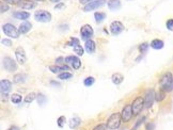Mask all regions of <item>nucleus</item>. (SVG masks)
<instances>
[{"mask_svg": "<svg viewBox=\"0 0 173 130\" xmlns=\"http://www.w3.org/2000/svg\"><path fill=\"white\" fill-rule=\"evenodd\" d=\"M13 17L16 19H19V20H27L30 17V14L26 11H17L13 13Z\"/></svg>", "mask_w": 173, "mask_h": 130, "instance_id": "f3484780", "label": "nucleus"}, {"mask_svg": "<svg viewBox=\"0 0 173 130\" xmlns=\"http://www.w3.org/2000/svg\"><path fill=\"white\" fill-rule=\"evenodd\" d=\"M10 10V6H8V4H4V3H1V13H4V12L9 11Z\"/></svg>", "mask_w": 173, "mask_h": 130, "instance_id": "4c0bfd02", "label": "nucleus"}, {"mask_svg": "<svg viewBox=\"0 0 173 130\" xmlns=\"http://www.w3.org/2000/svg\"><path fill=\"white\" fill-rule=\"evenodd\" d=\"M18 6L25 10H32L37 6V3L33 0H21L18 3Z\"/></svg>", "mask_w": 173, "mask_h": 130, "instance_id": "4468645a", "label": "nucleus"}, {"mask_svg": "<svg viewBox=\"0 0 173 130\" xmlns=\"http://www.w3.org/2000/svg\"><path fill=\"white\" fill-rule=\"evenodd\" d=\"M143 107H144V98H142V97H137L136 99L134 100L133 105H131V109H133L134 115L140 114V112L142 111Z\"/></svg>", "mask_w": 173, "mask_h": 130, "instance_id": "423d86ee", "label": "nucleus"}, {"mask_svg": "<svg viewBox=\"0 0 173 130\" xmlns=\"http://www.w3.org/2000/svg\"><path fill=\"white\" fill-rule=\"evenodd\" d=\"M15 57H16V60H17V62L19 64H24L26 61H27V54H26L25 49L21 47H18L17 49H16Z\"/></svg>", "mask_w": 173, "mask_h": 130, "instance_id": "ddd939ff", "label": "nucleus"}, {"mask_svg": "<svg viewBox=\"0 0 173 130\" xmlns=\"http://www.w3.org/2000/svg\"><path fill=\"white\" fill-rule=\"evenodd\" d=\"M34 19L40 23H49L51 20V14L45 10H40L34 13Z\"/></svg>", "mask_w": 173, "mask_h": 130, "instance_id": "20e7f679", "label": "nucleus"}, {"mask_svg": "<svg viewBox=\"0 0 173 130\" xmlns=\"http://www.w3.org/2000/svg\"><path fill=\"white\" fill-rule=\"evenodd\" d=\"M93 35V28L90 25H85L82 26L80 29V37L82 38V41H89Z\"/></svg>", "mask_w": 173, "mask_h": 130, "instance_id": "0eeeda50", "label": "nucleus"}, {"mask_svg": "<svg viewBox=\"0 0 173 130\" xmlns=\"http://www.w3.org/2000/svg\"><path fill=\"white\" fill-rule=\"evenodd\" d=\"M163 98H165V92H163L162 90L159 91L158 93H156L155 99L157 100V102H162V100H163Z\"/></svg>", "mask_w": 173, "mask_h": 130, "instance_id": "473e14b6", "label": "nucleus"}, {"mask_svg": "<svg viewBox=\"0 0 173 130\" xmlns=\"http://www.w3.org/2000/svg\"><path fill=\"white\" fill-rule=\"evenodd\" d=\"M49 71L54 74H61L69 71V66L67 65H52V66H49Z\"/></svg>", "mask_w": 173, "mask_h": 130, "instance_id": "dca6fc26", "label": "nucleus"}, {"mask_svg": "<svg viewBox=\"0 0 173 130\" xmlns=\"http://www.w3.org/2000/svg\"><path fill=\"white\" fill-rule=\"evenodd\" d=\"M2 31H3L4 34L12 38H18L19 34H20L18 29H16L15 26L11 25V24H6V25L2 26Z\"/></svg>", "mask_w": 173, "mask_h": 130, "instance_id": "7ed1b4c3", "label": "nucleus"}, {"mask_svg": "<svg viewBox=\"0 0 173 130\" xmlns=\"http://www.w3.org/2000/svg\"><path fill=\"white\" fill-rule=\"evenodd\" d=\"M69 46H72V47H76V46H78V45H80L79 44V40L78 38H76V37H71L69 38Z\"/></svg>", "mask_w": 173, "mask_h": 130, "instance_id": "c756f323", "label": "nucleus"}, {"mask_svg": "<svg viewBox=\"0 0 173 130\" xmlns=\"http://www.w3.org/2000/svg\"><path fill=\"white\" fill-rule=\"evenodd\" d=\"M50 1H52V2H58V1H60V0H50Z\"/></svg>", "mask_w": 173, "mask_h": 130, "instance_id": "a18cd8bd", "label": "nucleus"}, {"mask_svg": "<svg viewBox=\"0 0 173 130\" xmlns=\"http://www.w3.org/2000/svg\"><path fill=\"white\" fill-rule=\"evenodd\" d=\"M9 130H20V129H19L17 126H12Z\"/></svg>", "mask_w": 173, "mask_h": 130, "instance_id": "c03bdc74", "label": "nucleus"}, {"mask_svg": "<svg viewBox=\"0 0 173 130\" xmlns=\"http://www.w3.org/2000/svg\"><path fill=\"white\" fill-rule=\"evenodd\" d=\"M23 100V97H21V95H19V94H13V95L11 96V102L13 103H19Z\"/></svg>", "mask_w": 173, "mask_h": 130, "instance_id": "a878e982", "label": "nucleus"}, {"mask_svg": "<svg viewBox=\"0 0 173 130\" xmlns=\"http://www.w3.org/2000/svg\"><path fill=\"white\" fill-rule=\"evenodd\" d=\"M160 88L163 92H171L173 90V76L171 73H166L160 79Z\"/></svg>", "mask_w": 173, "mask_h": 130, "instance_id": "f257e3e1", "label": "nucleus"}, {"mask_svg": "<svg viewBox=\"0 0 173 130\" xmlns=\"http://www.w3.org/2000/svg\"><path fill=\"white\" fill-rule=\"evenodd\" d=\"M163 42L162 40H158V38H155V40L152 41V43H151V47L153 48V49L155 50H159V49H162L163 48Z\"/></svg>", "mask_w": 173, "mask_h": 130, "instance_id": "4be33fe9", "label": "nucleus"}, {"mask_svg": "<svg viewBox=\"0 0 173 130\" xmlns=\"http://www.w3.org/2000/svg\"><path fill=\"white\" fill-rule=\"evenodd\" d=\"M94 18L97 23H102V21L106 18V14L103 13V12H96V13L94 14Z\"/></svg>", "mask_w": 173, "mask_h": 130, "instance_id": "393cba45", "label": "nucleus"}, {"mask_svg": "<svg viewBox=\"0 0 173 130\" xmlns=\"http://www.w3.org/2000/svg\"><path fill=\"white\" fill-rule=\"evenodd\" d=\"M166 27H167L168 30L173 32V19H168L167 23H166Z\"/></svg>", "mask_w": 173, "mask_h": 130, "instance_id": "f704fd0d", "label": "nucleus"}, {"mask_svg": "<svg viewBox=\"0 0 173 130\" xmlns=\"http://www.w3.org/2000/svg\"><path fill=\"white\" fill-rule=\"evenodd\" d=\"M3 1H6L7 3H10V4H17L21 1V0H3Z\"/></svg>", "mask_w": 173, "mask_h": 130, "instance_id": "ea45409f", "label": "nucleus"}, {"mask_svg": "<svg viewBox=\"0 0 173 130\" xmlns=\"http://www.w3.org/2000/svg\"><path fill=\"white\" fill-rule=\"evenodd\" d=\"M122 121V116L121 113H113V114L110 115V117L108 119L107 121V127L110 129H117L120 127V124H121Z\"/></svg>", "mask_w": 173, "mask_h": 130, "instance_id": "f03ea898", "label": "nucleus"}, {"mask_svg": "<svg viewBox=\"0 0 173 130\" xmlns=\"http://www.w3.org/2000/svg\"><path fill=\"white\" fill-rule=\"evenodd\" d=\"M154 127H155L154 126V124H148L145 126V129L146 130H154Z\"/></svg>", "mask_w": 173, "mask_h": 130, "instance_id": "79ce46f5", "label": "nucleus"}, {"mask_svg": "<svg viewBox=\"0 0 173 130\" xmlns=\"http://www.w3.org/2000/svg\"><path fill=\"white\" fill-rule=\"evenodd\" d=\"M72 75L71 73H69V72H64V73H61L58 75V78L61 79V80H66V79H71L72 78Z\"/></svg>", "mask_w": 173, "mask_h": 130, "instance_id": "bb28decb", "label": "nucleus"}, {"mask_svg": "<svg viewBox=\"0 0 173 130\" xmlns=\"http://www.w3.org/2000/svg\"><path fill=\"white\" fill-rule=\"evenodd\" d=\"M133 109H131V106H125L123 108V110H122V113H121V116H122V121L124 123H127L129 122L131 119V117H133Z\"/></svg>", "mask_w": 173, "mask_h": 130, "instance_id": "f8f14e48", "label": "nucleus"}, {"mask_svg": "<svg viewBox=\"0 0 173 130\" xmlns=\"http://www.w3.org/2000/svg\"><path fill=\"white\" fill-rule=\"evenodd\" d=\"M35 1H44V0H35Z\"/></svg>", "mask_w": 173, "mask_h": 130, "instance_id": "49530a36", "label": "nucleus"}, {"mask_svg": "<svg viewBox=\"0 0 173 130\" xmlns=\"http://www.w3.org/2000/svg\"><path fill=\"white\" fill-rule=\"evenodd\" d=\"M109 30L113 35H118V34H120V33H122L124 31V25L121 23V21L114 20L110 24Z\"/></svg>", "mask_w": 173, "mask_h": 130, "instance_id": "6e6552de", "label": "nucleus"}, {"mask_svg": "<svg viewBox=\"0 0 173 130\" xmlns=\"http://www.w3.org/2000/svg\"><path fill=\"white\" fill-rule=\"evenodd\" d=\"M38 105L40 106H43L44 103L47 102V98L45 95H43V94H38Z\"/></svg>", "mask_w": 173, "mask_h": 130, "instance_id": "c85d7f7f", "label": "nucleus"}, {"mask_svg": "<svg viewBox=\"0 0 173 130\" xmlns=\"http://www.w3.org/2000/svg\"><path fill=\"white\" fill-rule=\"evenodd\" d=\"M92 1H94V0H79V2H80L81 4H89L90 2H92Z\"/></svg>", "mask_w": 173, "mask_h": 130, "instance_id": "a19ab883", "label": "nucleus"}, {"mask_svg": "<svg viewBox=\"0 0 173 130\" xmlns=\"http://www.w3.org/2000/svg\"><path fill=\"white\" fill-rule=\"evenodd\" d=\"M95 82V79L93 78V77H86V78L83 80V84H85L86 86H91L93 85Z\"/></svg>", "mask_w": 173, "mask_h": 130, "instance_id": "cd10ccee", "label": "nucleus"}, {"mask_svg": "<svg viewBox=\"0 0 173 130\" xmlns=\"http://www.w3.org/2000/svg\"><path fill=\"white\" fill-rule=\"evenodd\" d=\"M155 95L156 93L153 90H149L145 93V96H144V107L146 109H149V108H151L153 106V102L155 100Z\"/></svg>", "mask_w": 173, "mask_h": 130, "instance_id": "9b49d317", "label": "nucleus"}, {"mask_svg": "<svg viewBox=\"0 0 173 130\" xmlns=\"http://www.w3.org/2000/svg\"><path fill=\"white\" fill-rule=\"evenodd\" d=\"M148 47H149L148 43H143L142 45H140V46H139V50H140L141 52H144V51H146Z\"/></svg>", "mask_w": 173, "mask_h": 130, "instance_id": "e433bc0d", "label": "nucleus"}, {"mask_svg": "<svg viewBox=\"0 0 173 130\" xmlns=\"http://www.w3.org/2000/svg\"><path fill=\"white\" fill-rule=\"evenodd\" d=\"M80 124H81V119L78 116H74L73 119H69V127H71L72 129L77 128Z\"/></svg>", "mask_w": 173, "mask_h": 130, "instance_id": "5701e85b", "label": "nucleus"}, {"mask_svg": "<svg viewBox=\"0 0 173 130\" xmlns=\"http://www.w3.org/2000/svg\"><path fill=\"white\" fill-rule=\"evenodd\" d=\"M11 88H12V83L10 82V80H8V79H2L1 82H0L1 93L8 94L10 91H11Z\"/></svg>", "mask_w": 173, "mask_h": 130, "instance_id": "2eb2a0df", "label": "nucleus"}, {"mask_svg": "<svg viewBox=\"0 0 173 130\" xmlns=\"http://www.w3.org/2000/svg\"><path fill=\"white\" fill-rule=\"evenodd\" d=\"M65 116H60L59 119H58V121H57V123H58V126L60 127V128H62V127H63V125L65 124Z\"/></svg>", "mask_w": 173, "mask_h": 130, "instance_id": "72a5a7b5", "label": "nucleus"}, {"mask_svg": "<svg viewBox=\"0 0 173 130\" xmlns=\"http://www.w3.org/2000/svg\"><path fill=\"white\" fill-rule=\"evenodd\" d=\"M106 0H94V1L90 2L89 4L83 6V11L85 12H91V11H94V10L100 8V6H105L106 4Z\"/></svg>", "mask_w": 173, "mask_h": 130, "instance_id": "1a4fd4ad", "label": "nucleus"}, {"mask_svg": "<svg viewBox=\"0 0 173 130\" xmlns=\"http://www.w3.org/2000/svg\"><path fill=\"white\" fill-rule=\"evenodd\" d=\"M27 79V76L25 74H16L13 78L14 83H24Z\"/></svg>", "mask_w": 173, "mask_h": 130, "instance_id": "b1692460", "label": "nucleus"}, {"mask_svg": "<svg viewBox=\"0 0 173 130\" xmlns=\"http://www.w3.org/2000/svg\"><path fill=\"white\" fill-rule=\"evenodd\" d=\"M62 8H64V4L63 3H58L56 6H55V9H62Z\"/></svg>", "mask_w": 173, "mask_h": 130, "instance_id": "37998d69", "label": "nucleus"}, {"mask_svg": "<svg viewBox=\"0 0 173 130\" xmlns=\"http://www.w3.org/2000/svg\"><path fill=\"white\" fill-rule=\"evenodd\" d=\"M2 64H3L4 69L10 72V73H14L18 67L17 64H16V62L10 57H4L3 60H2Z\"/></svg>", "mask_w": 173, "mask_h": 130, "instance_id": "39448f33", "label": "nucleus"}, {"mask_svg": "<svg viewBox=\"0 0 173 130\" xmlns=\"http://www.w3.org/2000/svg\"><path fill=\"white\" fill-rule=\"evenodd\" d=\"M106 127H107V125L100 124V125H97V126H96L93 130H106Z\"/></svg>", "mask_w": 173, "mask_h": 130, "instance_id": "58836bf2", "label": "nucleus"}, {"mask_svg": "<svg viewBox=\"0 0 173 130\" xmlns=\"http://www.w3.org/2000/svg\"><path fill=\"white\" fill-rule=\"evenodd\" d=\"M32 28V25H31V23H29V21L25 20L24 23L20 24V26H19L18 30L20 33H23V34H26V33H28L29 31H30V29Z\"/></svg>", "mask_w": 173, "mask_h": 130, "instance_id": "a211bd4d", "label": "nucleus"}, {"mask_svg": "<svg viewBox=\"0 0 173 130\" xmlns=\"http://www.w3.org/2000/svg\"><path fill=\"white\" fill-rule=\"evenodd\" d=\"M73 49H74V52H75L77 56H82L83 52H85L83 48L81 47L80 45H78V46H76V47H73Z\"/></svg>", "mask_w": 173, "mask_h": 130, "instance_id": "2f4dec72", "label": "nucleus"}, {"mask_svg": "<svg viewBox=\"0 0 173 130\" xmlns=\"http://www.w3.org/2000/svg\"><path fill=\"white\" fill-rule=\"evenodd\" d=\"M1 43L2 45H6V46H12V42L11 40H9V38H2L1 40Z\"/></svg>", "mask_w": 173, "mask_h": 130, "instance_id": "c9c22d12", "label": "nucleus"}, {"mask_svg": "<svg viewBox=\"0 0 173 130\" xmlns=\"http://www.w3.org/2000/svg\"><path fill=\"white\" fill-rule=\"evenodd\" d=\"M35 97H37V95H35V93H29L27 96L25 97V102H32L33 100L35 99Z\"/></svg>", "mask_w": 173, "mask_h": 130, "instance_id": "7c9ffc66", "label": "nucleus"}, {"mask_svg": "<svg viewBox=\"0 0 173 130\" xmlns=\"http://www.w3.org/2000/svg\"><path fill=\"white\" fill-rule=\"evenodd\" d=\"M108 8L111 11H117L121 8V1L120 0H109L108 1Z\"/></svg>", "mask_w": 173, "mask_h": 130, "instance_id": "aec40b11", "label": "nucleus"}, {"mask_svg": "<svg viewBox=\"0 0 173 130\" xmlns=\"http://www.w3.org/2000/svg\"><path fill=\"white\" fill-rule=\"evenodd\" d=\"M111 80H112V82H113L114 84H117V85H119V84H121L122 82H123L124 77H123V75H122V74H120V73H115V74L112 75Z\"/></svg>", "mask_w": 173, "mask_h": 130, "instance_id": "412c9836", "label": "nucleus"}, {"mask_svg": "<svg viewBox=\"0 0 173 130\" xmlns=\"http://www.w3.org/2000/svg\"><path fill=\"white\" fill-rule=\"evenodd\" d=\"M95 48H96V45H95L94 41L89 40V41H86V42L85 49H86V51L88 52V54H93V52L95 51Z\"/></svg>", "mask_w": 173, "mask_h": 130, "instance_id": "6ab92c4d", "label": "nucleus"}, {"mask_svg": "<svg viewBox=\"0 0 173 130\" xmlns=\"http://www.w3.org/2000/svg\"><path fill=\"white\" fill-rule=\"evenodd\" d=\"M64 63L71 65V67L74 69H79L81 66V61L79 60L78 57H75V56H69L64 58Z\"/></svg>", "mask_w": 173, "mask_h": 130, "instance_id": "9d476101", "label": "nucleus"}]
</instances>
